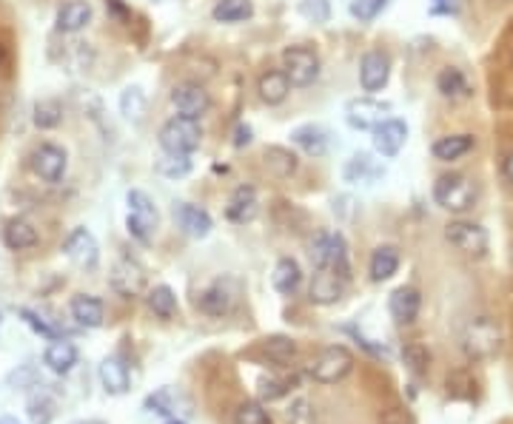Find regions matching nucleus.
Listing matches in <instances>:
<instances>
[{
	"label": "nucleus",
	"mask_w": 513,
	"mask_h": 424,
	"mask_svg": "<svg viewBox=\"0 0 513 424\" xmlns=\"http://www.w3.org/2000/svg\"><path fill=\"white\" fill-rule=\"evenodd\" d=\"M462 350L474 362L493 359L502 350V328L491 316H474L462 328Z\"/></svg>",
	"instance_id": "obj_1"
},
{
	"label": "nucleus",
	"mask_w": 513,
	"mask_h": 424,
	"mask_svg": "<svg viewBox=\"0 0 513 424\" xmlns=\"http://www.w3.org/2000/svg\"><path fill=\"white\" fill-rule=\"evenodd\" d=\"M434 200L439 208L451 211V214H465L477 203V186L465 174H442L434 182Z\"/></svg>",
	"instance_id": "obj_2"
},
{
	"label": "nucleus",
	"mask_w": 513,
	"mask_h": 424,
	"mask_svg": "<svg viewBox=\"0 0 513 424\" xmlns=\"http://www.w3.org/2000/svg\"><path fill=\"white\" fill-rule=\"evenodd\" d=\"M126 203H129V217H126L129 234L143 245L151 243V239H155L157 225H160V211H157L155 200H151L146 191L132 188L126 194Z\"/></svg>",
	"instance_id": "obj_3"
},
{
	"label": "nucleus",
	"mask_w": 513,
	"mask_h": 424,
	"mask_svg": "<svg viewBox=\"0 0 513 424\" xmlns=\"http://www.w3.org/2000/svg\"><path fill=\"white\" fill-rule=\"evenodd\" d=\"M203 143V129L200 120H191L177 115L163 123L160 129V148L165 154H194Z\"/></svg>",
	"instance_id": "obj_4"
},
{
	"label": "nucleus",
	"mask_w": 513,
	"mask_h": 424,
	"mask_svg": "<svg viewBox=\"0 0 513 424\" xmlns=\"http://www.w3.org/2000/svg\"><path fill=\"white\" fill-rule=\"evenodd\" d=\"M354 371V353L345 348V345H328L325 350H320L309 364V376L320 385H337L345 376Z\"/></svg>",
	"instance_id": "obj_5"
},
{
	"label": "nucleus",
	"mask_w": 513,
	"mask_h": 424,
	"mask_svg": "<svg viewBox=\"0 0 513 424\" xmlns=\"http://www.w3.org/2000/svg\"><path fill=\"white\" fill-rule=\"evenodd\" d=\"M283 72L288 75L291 86L305 89L320 77V54L309 44H294L283 52Z\"/></svg>",
	"instance_id": "obj_6"
},
{
	"label": "nucleus",
	"mask_w": 513,
	"mask_h": 424,
	"mask_svg": "<svg viewBox=\"0 0 513 424\" xmlns=\"http://www.w3.org/2000/svg\"><path fill=\"white\" fill-rule=\"evenodd\" d=\"M445 239L470 260H482L491 248L488 231H485L479 222H470V220H451L445 225Z\"/></svg>",
	"instance_id": "obj_7"
},
{
	"label": "nucleus",
	"mask_w": 513,
	"mask_h": 424,
	"mask_svg": "<svg viewBox=\"0 0 513 424\" xmlns=\"http://www.w3.org/2000/svg\"><path fill=\"white\" fill-rule=\"evenodd\" d=\"M391 115V103L377 100V97H354V100L345 103V123L357 132H373L380 123L388 120Z\"/></svg>",
	"instance_id": "obj_8"
},
{
	"label": "nucleus",
	"mask_w": 513,
	"mask_h": 424,
	"mask_svg": "<svg viewBox=\"0 0 513 424\" xmlns=\"http://www.w3.org/2000/svg\"><path fill=\"white\" fill-rule=\"evenodd\" d=\"M66 165H68V157L60 146L54 143H40L32 154H29V168L44 180V182H60L63 174H66Z\"/></svg>",
	"instance_id": "obj_9"
},
{
	"label": "nucleus",
	"mask_w": 513,
	"mask_h": 424,
	"mask_svg": "<svg viewBox=\"0 0 513 424\" xmlns=\"http://www.w3.org/2000/svg\"><path fill=\"white\" fill-rule=\"evenodd\" d=\"M108 285L117 296L123 300H134V296H140L146 291V271L134 260L123 257L115 262L112 274H108Z\"/></svg>",
	"instance_id": "obj_10"
},
{
	"label": "nucleus",
	"mask_w": 513,
	"mask_h": 424,
	"mask_svg": "<svg viewBox=\"0 0 513 424\" xmlns=\"http://www.w3.org/2000/svg\"><path fill=\"white\" fill-rule=\"evenodd\" d=\"M172 106L177 108V115L200 120L212 108V94L200 83H177L172 89Z\"/></svg>",
	"instance_id": "obj_11"
},
{
	"label": "nucleus",
	"mask_w": 513,
	"mask_h": 424,
	"mask_svg": "<svg viewBox=\"0 0 513 424\" xmlns=\"http://www.w3.org/2000/svg\"><path fill=\"white\" fill-rule=\"evenodd\" d=\"M388 77H391V58L380 49L365 52L363 60H359V83H363V92L368 94L382 92L388 86Z\"/></svg>",
	"instance_id": "obj_12"
},
{
	"label": "nucleus",
	"mask_w": 513,
	"mask_h": 424,
	"mask_svg": "<svg viewBox=\"0 0 513 424\" xmlns=\"http://www.w3.org/2000/svg\"><path fill=\"white\" fill-rule=\"evenodd\" d=\"M345 285H349V279L342 274H337L334 268H317V274L311 279V288H309V296L314 305H334L342 300L345 293Z\"/></svg>",
	"instance_id": "obj_13"
},
{
	"label": "nucleus",
	"mask_w": 513,
	"mask_h": 424,
	"mask_svg": "<svg viewBox=\"0 0 513 424\" xmlns=\"http://www.w3.org/2000/svg\"><path fill=\"white\" fill-rule=\"evenodd\" d=\"M63 251L77 268H86V271L97 268V260H100V248H97V239L92 236L89 228H75L68 234L63 243Z\"/></svg>",
	"instance_id": "obj_14"
},
{
	"label": "nucleus",
	"mask_w": 513,
	"mask_h": 424,
	"mask_svg": "<svg viewBox=\"0 0 513 424\" xmlns=\"http://www.w3.org/2000/svg\"><path fill=\"white\" fill-rule=\"evenodd\" d=\"M197 308H200V314L212 316V319H223L226 314H231V308H234V291H231V285H228V279L212 282V285L197 296Z\"/></svg>",
	"instance_id": "obj_15"
},
{
	"label": "nucleus",
	"mask_w": 513,
	"mask_h": 424,
	"mask_svg": "<svg viewBox=\"0 0 513 424\" xmlns=\"http://www.w3.org/2000/svg\"><path fill=\"white\" fill-rule=\"evenodd\" d=\"M405 140H408V125L397 117H388L373 129V148H377V154H382V157H397L402 146H405Z\"/></svg>",
	"instance_id": "obj_16"
},
{
	"label": "nucleus",
	"mask_w": 513,
	"mask_h": 424,
	"mask_svg": "<svg viewBox=\"0 0 513 424\" xmlns=\"http://www.w3.org/2000/svg\"><path fill=\"white\" fill-rule=\"evenodd\" d=\"M174 220H177L180 228H183V234L191 236V239L209 236L212 228H214V222H212V217H209V211L200 208V205H191V203H180V205H174Z\"/></svg>",
	"instance_id": "obj_17"
},
{
	"label": "nucleus",
	"mask_w": 513,
	"mask_h": 424,
	"mask_svg": "<svg viewBox=\"0 0 513 424\" xmlns=\"http://www.w3.org/2000/svg\"><path fill=\"white\" fill-rule=\"evenodd\" d=\"M260 214V196H257V188L254 186H240L234 188L231 200L226 205V217L237 225H245V222H254Z\"/></svg>",
	"instance_id": "obj_18"
},
{
	"label": "nucleus",
	"mask_w": 513,
	"mask_h": 424,
	"mask_svg": "<svg viewBox=\"0 0 513 424\" xmlns=\"http://www.w3.org/2000/svg\"><path fill=\"white\" fill-rule=\"evenodd\" d=\"M420 308H422V296H420L417 288H411V285L397 288V291L391 293V300H388V310H391V316H394L399 324L417 322Z\"/></svg>",
	"instance_id": "obj_19"
},
{
	"label": "nucleus",
	"mask_w": 513,
	"mask_h": 424,
	"mask_svg": "<svg viewBox=\"0 0 513 424\" xmlns=\"http://www.w3.org/2000/svg\"><path fill=\"white\" fill-rule=\"evenodd\" d=\"M92 23V4L89 0H68L58 9V18H54V26L63 35H75L80 29H86Z\"/></svg>",
	"instance_id": "obj_20"
},
{
	"label": "nucleus",
	"mask_w": 513,
	"mask_h": 424,
	"mask_svg": "<svg viewBox=\"0 0 513 424\" xmlns=\"http://www.w3.org/2000/svg\"><path fill=\"white\" fill-rule=\"evenodd\" d=\"M437 89L445 100H468V97H474V83L456 66H445L437 75Z\"/></svg>",
	"instance_id": "obj_21"
},
{
	"label": "nucleus",
	"mask_w": 513,
	"mask_h": 424,
	"mask_svg": "<svg viewBox=\"0 0 513 424\" xmlns=\"http://www.w3.org/2000/svg\"><path fill=\"white\" fill-rule=\"evenodd\" d=\"M291 143L302 148L309 157H325L328 154V132L317 123H305V125H297V129L291 132Z\"/></svg>",
	"instance_id": "obj_22"
},
{
	"label": "nucleus",
	"mask_w": 513,
	"mask_h": 424,
	"mask_svg": "<svg viewBox=\"0 0 513 424\" xmlns=\"http://www.w3.org/2000/svg\"><path fill=\"white\" fill-rule=\"evenodd\" d=\"M257 92H260V100L266 106H280L291 92V80L283 68H269V72L260 75Z\"/></svg>",
	"instance_id": "obj_23"
},
{
	"label": "nucleus",
	"mask_w": 513,
	"mask_h": 424,
	"mask_svg": "<svg viewBox=\"0 0 513 424\" xmlns=\"http://www.w3.org/2000/svg\"><path fill=\"white\" fill-rule=\"evenodd\" d=\"M474 146H477L474 134H445L431 146V154L439 163H453V160H460V157H465V154L474 151Z\"/></svg>",
	"instance_id": "obj_24"
},
{
	"label": "nucleus",
	"mask_w": 513,
	"mask_h": 424,
	"mask_svg": "<svg viewBox=\"0 0 513 424\" xmlns=\"http://www.w3.org/2000/svg\"><path fill=\"white\" fill-rule=\"evenodd\" d=\"M4 243H6L9 251H26V248H35V245L40 243V234H37V228H35L29 220L15 217V220L6 222Z\"/></svg>",
	"instance_id": "obj_25"
},
{
	"label": "nucleus",
	"mask_w": 513,
	"mask_h": 424,
	"mask_svg": "<svg viewBox=\"0 0 513 424\" xmlns=\"http://www.w3.org/2000/svg\"><path fill=\"white\" fill-rule=\"evenodd\" d=\"M100 381H103L106 393H112V396L129 393V367H126V362H123L120 356H106L100 362Z\"/></svg>",
	"instance_id": "obj_26"
},
{
	"label": "nucleus",
	"mask_w": 513,
	"mask_h": 424,
	"mask_svg": "<svg viewBox=\"0 0 513 424\" xmlns=\"http://www.w3.org/2000/svg\"><path fill=\"white\" fill-rule=\"evenodd\" d=\"M72 316L83 328H100L103 324V302L92 293H77L72 300Z\"/></svg>",
	"instance_id": "obj_27"
},
{
	"label": "nucleus",
	"mask_w": 513,
	"mask_h": 424,
	"mask_svg": "<svg viewBox=\"0 0 513 424\" xmlns=\"http://www.w3.org/2000/svg\"><path fill=\"white\" fill-rule=\"evenodd\" d=\"M44 362L49 364V371L54 373H68L77 364V348L66 339H52V345L44 353Z\"/></svg>",
	"instance_id": "obj_28"
},
{
	"label": "nucleus",
	"mask_w": 513,
	"mask_h": 424,
	"mask_svg": "<svg viewBox=\"0 0 513 424\" xmlns=\"http://www.w3.org/2000/svg\"><path fill=\"white\" fill-rule=\"evenodd\" d=\"M397 271H399V251L394 245H380L371 253L368 274L373 282H388Z\"/></svg>",
	"instance_id": "obj_29"
},
{
	"label": "nucleus",
	"mask_w": 513,
	"mask_h": 424,
	"mask_svg": "<svg viewBox=\"0 0 513 424\" xmlns=\"http://www.w3.org/2000/svg\"><path fill=\"white\" fill-rule=\"evenodd\" d=\"M260 353L266 356L271 364L277 367H285L297 359V342L291 336H269V339H262V345H260Z\"/></svg>",
	"instance_id": "obj_30"
},
{
	"label": "nucleus",
	"mask_w": 513,
	"mask_h": 424,
	"mask_svg": "<svg viewBox=\"0 0 513 424\" xmlns=\"http://www.w3.org/2000/svg\"><path fill=\"white\" fill-rule=\"evenodd\" d=\"M271 282H274V288L280 291L283 296L297 293V291H300V282H302L300 262H297V260H291V257H283L280 262L274 265Z\"/></svg>",
	"instance_id": "obj_31"
},
{
	"label": "nucleus",
	"mask_w": 513,
	"mask_h": 424,
	"mask_svg": "<svg viewBox=\"0 0 513 424\" xmlns=\"http://www.w3.org/2000/svg\"><path fill=\"white\" fill-rule=\"evenodd\" d=\"M254 15L252 0H217V6L212 9V18L217 23H240Z\"/></svg>",
	"instance_id": "obj_32"
},
{
	"label": "nucleus",
	"mask_w": 513,
	"mask_h": 424,
	"mask_svg": "<svg viewBox=\"0 0 513 424\" xmlns=\"http://www.w3.org/2000/svg\"><path fill=\"white\" fill-rule=\"evenodd\" d=\"M380 174H382V168L365 151L354 154V157L349 160V165H345V180H349V182H371V180H377Z\"/></svg>",
	"instance_id": "obj_33"
},
{
	"label": "nucleus",
	"mask_w": 513,
	"mask_h": 424,
	"mask_svg": "<svg viewBox=\"0 0 513 424\" xmlns=\"http://www.w3.org/2000/svg\"><path fill=\"white\" fill-rule=\"evenodd\" d=\"M146 302L151 308V314L160 316V319H172L177 314V296L169 285H157V288H151L148 296H146Z\"/></svg>",
	"instance_id": "obj_34"
},
{
	"label": "nucleus",
	"mask_w": 513,
	"mask_h": 424,
	"mask_svg": "<svg viewBox=\"0 0 513 424\" xmlns=\"http://www.w3.org/2000/svg\"><path fill=\"white\" fill-rule=\"evenodd\" d=\"M120 115L132 120V123H140L143 115H146V94L140 86H129V89H123L120 94Z\"/></svg>",
	"instance_id": "obj_35"
},
{
	"label": "nucleus",
	"mask_w": 513,
	"mask_h": 424,
	"mask_svg": "<svg viewBox=\"0 0 513 424\" xmlns=\"http://www.w3.org/2000/svg\"><path fill=\"white\" fill-rule=\"evenodd\" d=\"M32 120H35L37 129H44V132L58 129V125L63 123V106L58 100H37Z\"/></svg>",
	"instance_id": "obj_36"
},
{
	"label": "nucleus",
	"mask_w": 513,
	"mask_h": 424,
	"mask_svg": "<svg viewBox=\"0 0 513 424\" xmlns=\"http://www.w3.org/2000/svg\"><path fill=\"white\" fill-rule=\"evenodd\" d=\"M402 362H405L411 373L425 376L428 367H431V350H428L422 342H408L405 348H402Z\"/></svg>",
	"instance_id": "obj_37"
},
{
	"label": "nucleus",
	"mask_w": 513,
	"mask_h": 424,
	"mask_svg": "<svg viewBox=\"0 0 513 424\" xmlns=\"http://www.w3.org/2000/svg\"><path fill=\"white\" fill-rule=\"evenodd\" d=\"M266 165L271 168L274 174L288 177V174L297 172V157H294V154H291L288 148L271 146V148H266Z\"/></svg>",
	"instance_id": "obj_38"
},
{
	"label": "nucleus",
	"mask_w": 513,
	"mask_h": 424,
	"mask_svg": "<svg viewBox=\"0 0 513 424\" xmlns=\"http://www.w3.org/2000/svg\"><path fill=\"white\" fill-rule=\"evenodd\" d=\"M297 388V376H280V379H262L260 381V399L262 402H277L288 396Z\"/></svg>",
	"instance_id": "obj_39"
},
{
	"label": "nucleus",
	"mask_w": 513,
	"mask_h": 424,
	"mask_svg": "<svg viewBox=\"0 0 513 424\" xmlns=\"http://www.w3.org/2000/svg\"><path fill=\"white\" fill-rule=\"evenodd\" d=\"M331 251H334V234L317 231L314 239H311V262H314V268H328Z\"/></svg>",
	"instance_id": "obj_40"
},
{
	"label": "nucleus",
	"mask_w": 513,
	"mask_h": 424,
	"mask_svg": "<svg viewBox=\"0 0 513 424\" xmlns=\"http://www.w3.org/2000/svg\"><path fill=\"white\" fill-rule=\"evenodd\" d=\"M157 172L163 177H186L191 172V154H165L163 160H157Z\"/></svg>",
	"instance_id": "obj_41"
},
{
	"label": "nucleus",
	"mask_w": 513,
	"mask_h": 424,
	"mask_svg": "<svg viewBox=\"0 0 513 424\" xmlns=\"http://www.w3.org/2000/svg\"><path fill=\"white\" fill-rule=\"evenodd\" d=\"M26 410H29V419L35 424H49L52 416H54V402L49 399L44 390H40V393L29 396V404H26Z\"/></svg>",
	"instance_id": "obj_42"
},
{
	"label": "nucleus",
	"mask_w": 513,
	"mask_h": 424,
	"mask_svg": "<svg viewBox=\"0 0 513 424\" xmlns=\"http://www.w3.org/2000/svg\"><path fill=\"white\" fill-rule=\"evenodd\" d=\"M234 424H271V419L260 402H243L234 410Z\"/></svg>",
	"instance_id": "obj_43"
},
{
	"label": "nucleus",
	"mask_w": 513,
	"mask_h": 424,
	"mask_svg": "<svg viewBox=\"0 0 513 424\" xmlns=\"http://www.w3.org/2000/svg\"><path fill=\"white\" fill-rule=\"evenodd\" d=\"M388 6V0H351V15L359 23H371L380 18V12Z\"/></svg>",
	"instance_id": "obj_44"
},
{
	"label": "nucleus",
	"mask_w": 513,
	"mask_h": 424,
	"mask_svg": "<svg viewBox=\"0 0 513 424\" xmlns=\"http://www.w3.org/2000/svg\"><path fill=\"white\" fill-rule=\"evenodd\" d=\"M146 410L157 416H174V396L169 388H160L157 393H151L146 399Z\"/></svg>",
	"instance_id": "obj_45"
},
{
	"label": "nucleus",
	"mask_w": 513,
	"mask_h": 424,
	"mask_svg": "<svg viewBox=\"0 0 513 424\" xmlns=\"http://www.w3.org/2000/svg\"><path fill=\"white\" fill-rule=\"evenodd\" d=\"M300 15L311 23H328L331 4L328 0H300Z\"/></svg>",
	"instance_id": "obj_46"
},
{
	"label": "nucleus",
	"mask_w": 513,
	"mask_h": 424,
	"mask_svg": "<svg viewBox=\"0 0 513 424\" xmlns=\"http://www.w3.org/2000/svg\"><path fill=\"white\" fill-rule=\"evenodd\" d=\"M20 316L26 319V324L35 331V333H40V336H46V339H60V331L54 328V324H49L44 316L40 314H35V310H29V308H20Z\"/></svg>",
	"instance_id": "obj_47"
},
{
	"label": "nucleus",
	"mask_w": 513,
	"mask_h": 424,
	"mask_svg": "<svg viewBox=\"0 0 513 424\" xmlns=\"http://www.w3.org/2000/svg\"><path fill=\"white\" fill-rule=\"evenodd\" d=\"M380 424H417V419L408 407H388L380 416Z\"/></svg>",
	"instance_id": "obj_48"
},
{
	"label": "nucleus",
	"mask_w": 513,
	"mask_h": 424,
	"mask_svg": "<svg viewBox=\"0 0 513 424\" xmlns=\"http://www.w3.org/2000/svg\"><path fill=\"white\" fill-rule=\"evenodd\" d=\"M460 0H431V15H456Z\"/></svg>",
	"instance_id": "obj_49"
},
{
	"label": "nucleus",
	"mask_w": 513,
	"mask_h": 424,
	"mask_svg": "<svg viewBox=\"0 0 513 424\" xmlns=\"http://www.w3.org/2000/svg\"><path fill=\"white\" fill-rule=\"evenodd\" d=\"M106 9L112 12V15H115L120 23H129V20H132V9L123 4V0H106Z\"/></svg>",
	"instance_id": "obj_50"
},
{
	"label": "nucleus",
	"mask_w": 513,
	"mask_h": 424,
	"mask_svg": "<svg viewBox=\"0 0 513 424\" xmlns=\"http://www.w3.org/2000/svg\"><path fill=\"white\" fill-rule=\"evenodd\" d=\"M252 143V125H245V123H237V129H234V146L243 148Z\"/></svg>",
	"instance_id": "obj_51"
},
{
	"label": "nucleus",
	"mask_w": 513,
	"mask_h": 424,
	"mask_svg": "<svg viewBox=\"0 0 513 424\" xmlns=\"http://www.w3.org/2000/svg\"><path fill=\"white\" fill-rule=\"evenodd\" d=\"M502 174H505L508 182H513V151L505 154V160H502Z\"/></svg>",
	"instance_id": "obj_52"
},
{
	"label": "nucleus",
	"mask_w": 513,
	"mask_h": 424,
	"mask_svg": "<svg viewBox=\"0 0 513 424\" xmlns=\"http://www.w3.org/2000/svg\"><path fill=\"white\" fill-rule=\"evenodd\" d=\"M0 424H20V421L12 419V416H0Z\"/></svg>",
	"instance_id": "obj_53"
},
{
	"label": "nucleus",
	"mask_w": 513,
	"mask_h": 424,
	"mask_svg": "<svg viewBox=\"0 0 513 424\" xmlns=\"http://www.w3.org/2000/svg\"><path fill=\"white\" fill-rule=\"evenodd\" d=\"M6 63V49H4V44H0V66Z\"/></svg>",
	"instance_id": "obj_54"
},
{
	"label": "nucleus",
	"mask_w": 513,
	"mask_h": 424,
	"mask_svg": "<svg viewBox=\"0 0 513 424\" xmlns=\"http://www.w3.org/2000/svg\"><path fill=\"white\" fill-rule=\"evenodd\" d=\"M169 424H186V421H180V419H172Z\"/></svg>",
	"instance_id": "obj_55"
},
{
	"label": "nucleus",
	"mask_w": 513,
	"mask_h": 424,
	"mask_svg": "<svg viewBox=\"0 0 513 424\" xmlns=\"http://www.w3.org/2000/svg\"><path fill=\"white\" fill-rule=\"evenodd\" d=\"M83 424H103V421H83Z\"/></svg>",
	"instance_id": "obj_56"
},
{
	"label": "nucleus",
	"mask_w": 513,
	"mask_h": 424,
	"mask_svg": "<svg viewBox=\"0 0 513 424\" xmlns=\"http://www.w3.org/2000/svg\"><path fill=\"white\" fill-rule=\"evenodd\" d=\"M0 322H4V314H0Z\"/></svg>",
	"instance_id": "obj_57"
}]
</instances>
